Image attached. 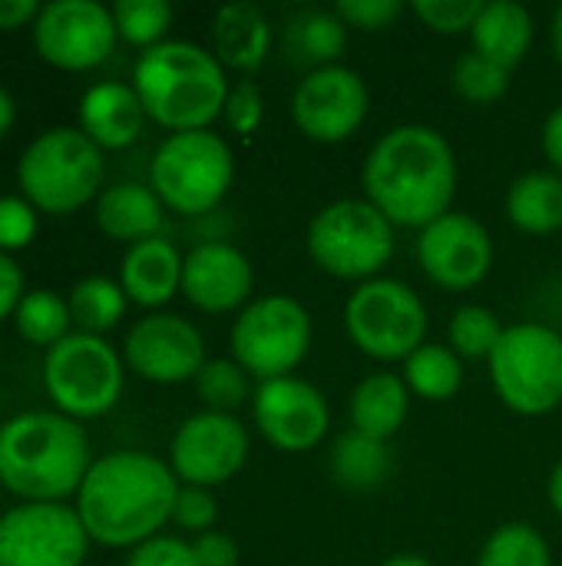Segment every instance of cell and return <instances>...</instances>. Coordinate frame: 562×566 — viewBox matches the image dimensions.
<instances>
[{
	"instance_id": "32",
	"label": "cell",
	"mask_w": 562,
	"mask_h": 566,
	"mask_svg": "<svg viewBox=\"0 0 562 566\" xmlns=\"http://www.w3.org/2000/svg\"><path fill=\"white\" fill-rule=\"evenodd\" d=\"M477 566H553V554L540 531L517 521V524L497 527L487 537Z\"/></svg>"
},
{
	"instance_id": "37",
	"label": "cell",
	"mask_w": 562,
	"mask_h": 566,
	"mask_svg": "<svg viewBox=\"0 0 562 566\" xmlns=\"http://www.w3.org/2000/svg\"><path fill=\"white\" fill-rule=\"evenodd\" d=\"M484 3L480 0H414V13L424 27L441 36L470 33Z\"/></svg>"
},
{
	"instance_id": "44",
	"label": "cell",
	"mask_w": 562,
	"mask_h": 566,
	"mask_svg": "<svg viewBox=\"0 0 562 566\" xmlns=\"http://www.w3.org/2000/svg\"><path fill=\"white\" fill-rule=\"evenodd\" d=\"M23 295L26 292H23V272H20V265L10 255L0 252V322L13 318V312L23 302Z\"/></svg>"
},
{
	"instance_id": "30",
	"label": "cell",
	"mask_w": 562,
	"mask_h": 566,
	"mask_svg": "<svg viewBox=\"0 0 562 566\" xmlns=\"http://www.w3.org/2000/svg\"><path fill=\"white\" fill-rule=\"evenodd\" d=\"M70 315H73V325L83 332V335H99L116 328L119 318L126 315V292L119 282L106 279V275H86L79 279L73 289H70Z\"/></svg>"
},
{
	"instance_id": "19",
	"label": "cell",
	"mask_w": 562,
	"mask_h": 566,
	"mask_svg": "<svg viewBox=\"0 0 562 566\" xmlns=\"http://www.w3.org/2000/svg\"><path fill=\"white\" fill-rule=\"evenodd\" d=\"M255 289L252 262L232 242H199L182 262V295L209 315L245 308Z\"/></svg>"
},
{
	"instance_id": "25",
	"label": "cell",
	"mask_w": 562,
	"mask_h": 566,
	"mask_svg": "<svg viewBox=\"0 0 562 566\" xmlns=\"http://www.w3.org/2000/svg\"><path fill=\"white\" fill-rule=\"evenodd\" d=\"M470 40L477 53L513 70L533 43V13L517 0H490L484 3Z\"/></svg>"
},
{
	"instance_id": "7",
	"label": "cell",
	"mask_w": 562,
	"mask_h": 566,
	"mask_svg": "<svg viewBox=\"0 0 562 566\" xmlns=\"http://www.w3.org/2000/svg\"><path fill=\"white\" fill-rule=\"evenodd\" d=\"M394 222L368 199H338L325 206L308 226L311 262L351 282H371L394 259Z\"/></svg>"
},
{
	"instance_id": "27",
	"label": "cell",
	"mask_w": 562,
	"mask_h": 566,
	"mask_svg": "<svg viewBox=\"0 0 562 566\" xmlns=\"http://www.w3.org/2000/svg\"><path fill=\"white\" fill-rule=\"evenodd\" d=\"M348 46V27L335 10H301L288 20L285 50L295 63L305 66H335Z\"/></svg>"
},
{
	"instance_id": "10",
	"label": "cell",
	"mask_w": 562,
	"mask_h": 566,
	"mask_svg": "<svg viewBox=\"0 0 562 566\" xmlns=\"http://www.w3.org/2000/svg\"><path fill=\"white\" fill-rule=\"evenodd\" d=\"M348 338L374 361H407L427 342V305L397 279L361 282L344 305Z\"/></svg>"
},
{
	"instance_id": "16",
	"label": "cell",
	"mask_w": 562,
	"mask_h": 566,
	"mask_svg": "<svg viewBox=\"0 0 562 566\" xmlns=\"http://www.w3.org/2000/svg\"><path fill=\"white\" fill-rule=\"evenodd\" d=\"M123 361L129 371H136L146 381L156 385H179L195 381L205 358V338L202 332L172 312H152L139 318L123 342Z\"/></svg>"
},
{
	"instance_id": "20",
	"label": "cell",
	"mask_w": 562,
	"mask_h": 566,
	"mask_svg": "<svg viewBox=\"0 0 562 566\" xmlns=\"http://www.w3.org/2000/svg\"><path fill=\"white\" fill-rule=\"evenodd\" d=\"M146 109L129 83H93L79 99V129L99 149H126L139 139Z\"/></svg>"
},
{
	"instance_id": "34",
	"label": "cell",
	"mask_w": 562,
	"mask_h": 566,
	"mask_svg": "<svg viewBox=\"0 0 562 566\" xmlns=\"http://www.w3.org/2000/svg\"><path fill=\"white\" fill-rule=\"evenodd\" d=\"M450 83L454 90L467 99V103H477V106H487V103H497L507 86H510V70L494 63L490 56L477 53V50H467L454 60L450 66Z\"/></svg>"
},
{
	"instance_id": "33",
	"label": "cell",
	"mask_w": 562,
	"mask_h": 566,
	"mask_svg": "<svg viewBox=\"0 0 562 566\" xmlns=\"http://www.w3.org/2000/svg\"><path fill=\"white\" fill-rule=\"evenodd\" d=\"M109 10L116 20V33L142 50L159 46L172 27V7L166 0H119Z\"/></svg>"
},
{
	"instance_id": "31",
	"label": "cell",
	"mask_w": 562,
	"mask_h": 566,
	"mask_svg": "<svg viewBox=\"0 0 562 566\" xmlns=\"http://www.w3.org/2000/svg\"><path fill=\"white\" fill-rule=\"evenodd\" d=\"M13 325H17V335L23 342L50 352L53 345H60L70 335V325H73L70 302L63 295L50 292V289L26 292L23 302L13 312Z\"/></svg>"
},
{
	"instance_id": "46",
	"label": "cell",
	"mask_w": 562,
	"mask_h": 566,
	"mask_svg": "<svg viewBox=\"0 0 562 566\" xmlns=\"http://www.w3.org/2000/svg\"><path fill=\"white\" fill-rule=\"evenodd\" d=\"M543 153H547L553 172L562 176V106H556L543 123Z\"/></svg>"
},
{
	"instance_id": "45",
	"label": "cell",
	"mask_w": 562,
	"mask_h": 566,
	"mask_svg": "<svg viewBox=\"0 0 562 566\" xmlns=\"http://www.w3.org/2000/svg\"><path fill=\"white\" fill-rule=\"evenodd\" d=\"M40 7L43 3H36V0H0V30L33 27Z\"/></svg>"
},
{
	"instance_id": "9",
	"label": "cell",
	"mask_w": 562,
	"mask_h": 566,
	"mask_svg": "<svg viewBox=\"0 0 562 566\" xmlns=\"http://www.w3.org/2000/svg\"><path fill=\"white\" fill-rule=\"evenodd\" d=\"M43 388L60 415L103 418L123 395V358L106 338L70 332L43 358Z\"/></svg>"
},
{
	"instance_id": "48",
	"label": "cell",
	"mask_w": 562,
	"mask_h": 566,
	"mask_svg": "<svg viewBox=\"0 0 562 566\" xmlns=\"http://www.w3.org/2000/svg\"><path fill=\"white\" fill-rule=\"evenodd\" d=\"M547 494H550L553 511L562 517V458H560V464L553 468V474H550V488H547Z\"/></svg>"
},
{
	"instance_id": "49",
	"label": "cell",
	"mask_w": 562,
	"mask_h": 566,
	"mask_svg": "<svg viewBox=\"0 0 562 566\" xmlns=\"http://www.w3.org/2000/svg\"><path fill=\"white\" fill-rule=\"evenodd\" d=\"M550 43H553V56L562 66V7H556L553 20H550Z\"/></svg>"
},
{
	"instance_id": "35",
	"label": "cell",
	"mask_w": 562,
	"mask_h": 566,
	"mask_svg": "<svg viewBox=\"0 0 562 566\" xmlns=\"http://www.w3.org/2000/svg\"><path fill=\"white\" fill-rule=\"evenodd\" d=\"M503 322L497 318V312L484 308V305H460L450 318V348L460 358H490L497 342L503 338Z\"/></svg>"
},
{
	"instance_id": "11",
	"label": "cell",
	"mask_w": 562,
	"mask_h": 566,
	"mask_svg": "<svg viewBox=\"0 0 562 566\" xmlns=\"http://www.w3.org/2000/svg\"><path fill=\"white\" fill-rule=\"evenodd\" d=\"M232 358L258 381L291 375L311 348V315L288 295L248 302L229 335Z\"/></svg>"
},
{
	"instance_id": "24",
	"label": "cell",
	"mask_w": 562,
	"mask_h": 566,
	"mask_svg": "<svg viewBox=\"0 0 562 566\" xmlns=\"http://www.w3.org/2000/svg\"><path fill=\"white\" fill-rule=\"evenodd\" d=\"M407 408L411 388L404 385V378L394 371H374L351 395V424L368 438L388 441L404 428Z\"/></svg>"
},
{
	"instance_id": "6",
	"label": "cell",
	"mask_w": 562,
	"mask_h": 566,
	"mask_svg": "<svg viewBox=\"0 0 562 566\" xmlns=\"http://www.w3.org/2000/svg\"><path fill=\"white\" fill-rule=\"evenodd\" d=\"M235 179V156L212 129L172 133L152 156L149 186L179 216L212 212Z\"/></svg>"
},
{
	"instance_id": "41",
	"label": "cell",
	"mask_w": 562,
	"mask_h": 566,
	"mask_svg": "<svg viewBox=\"0 0 562 566\" xmlns=\"http://www.w3.org/2000/svg\"><path fill=\"white\" fill-rule=\"evenodd\" d=\"M126 566H195L192 544L172 534H159L129 551Z\"/></svg>"
},
{
	"instance_id": "14",
	"label": "cell",
	"mask_w": 562,
	"mask_h": 566,
	"mask_svg": "<svg viewBox=\"0 0 562 566\" xmlns=\"http://www.w3.org/2000/svg\"><path fill=\"white\" fill-rule=\"evenodd\" d=\"M248 461V431L235 415L199 411L185 418L169 444V468L179 484L219 488Z\"/></svg>"
},
{
	"instance_id": "2",
	"label": "cell",
	"mask_w": 562,
	"mask_h": 566,
	"mask_svg": "<svg viewBox=\"0 0 562 566\" xmlns=\"http://www.w3.org/2000/svg\"><path fill=\"white\" fill-rule=\"evenodd\" d=\"M179 478L146 451H113L93 461L76 491V514L89 541L103 547H139L172 521Z\"/></svg>"
},
{
	"instance_id": "17",
	"label": "cell",
	"mask_w": 562,
	"mask_h": 566,
	"mask_svg": "<svg viewBox=\"0 0 562 566\" xmlns=\"http://www.w3.org/2000/svg\"><path fill=\"white\" fill-rule=\"evenodd\" d=\"M417 262L434 285L447 292H467L490 275L494 239L487 226H480L474 216L447 212L434 219L427 229H421Z\"/></svg>"
},
{
	"instance_id": "38",
	"label": "cell",
	"mask_w": 562,
	"mask_h": 566,
	"mask_svg": "<svg viewBox=\"0 0 562 566\" xmlns=\"http://www.w3.org/2000/svg\"><path fill=\"white\" fill-rule=\"evenodd\" d=\"M219 521V504H215V494L209 488H192V484H182L179 494H176V507H172V524L179 531H189V534H209Z\"/></svg>"
},
{
	"instance_id": "39",
	"label": "cell",
	"mask_w": 562,
	"mask_h": 566,
	"mask_svg": "<svg viewBox=\"0 0 562 566\" xmlns=\"http://www.w3.org/2000/svg\"><path fill=\"white\" fill-rule=\"evenodd\" d=\"M36 235V209L23 196H0V252H20Z\"/></svg>"
},
{
	"instance_id": "47",
	"label": "cell",
	"mask_w": 562,
	"mask_h": 566,
	"mask_svg": "<svg viewBox=\"0 0 562 566\" xmlns=\"http://www.w3.org/2000/svg\"><path fill=\"white\" fill-rule=\"evenodd\" d=\"M13 119H17V103H13V96L0 86V139L10 133Z\"/></svg>"
},
{
	"instance_id": "26",
	"label": "cell",
	"mask_w": 562,
	"mask_h": 566,
	"mask_svg": "<svg viewBox=\"0 0 562 566\" xmlns=\"http://www.w3.org/2000/svg\"><path fill=\"white\" fill-rule=\"evenodd\" d=\"M507 216L527 235H553L562 229V176L553 169L523 172L507 192Z\"/></svg>"
},
{
	"instance_id": "29",
	"label": "cell",
	"mask_w": 562,
	"mask_h": 566,
	"mask_svg": "<svg viewBox=\"0 0 562 566\" xmlns=\"http://www.w3.org/2000/svg\"><path fill=\"white\" fill-rule=\"evenodd\" d=\"M401 378L411 388V395H417L424 401H447L464 385V365H460V355L450 345L424 342L404 361V375Z\"/></svg>"
},
{
	"instance_id": "42",
	"label": "cell",
	"mask_w": 562,
	"mask_h": 566,
	"mask_svg": "<svg viewBox=\"0 0 562 566\" xmlns=\"http://www.w3.org/2000/svg\"><path fill=\"white\" fill-rule=\"evenodd\" d=\"M335 13L341 17L344 27L354 30H388L401 17L397 0H338Z\"/></svg>"
},
{
	"instance_id": "8",
	"label": "cell",
	"mask_w": 562,
	"mask_h": 566,
	"mask_svg": "<svg viewBox=\"0 0 562 566\" xmlns=\"http://www.w3.org/2000/svg\"><path fill=\"white\" fill-rule=\"evenodd\" d=\"M487 365L500 401L517 415L540 418L562 401V335L550 325H510Z\"/></svg>"
},
{
	"instance_id": "28",
	"label": "cell",
	"mask_w": 562,
	"mask_h": 566,
	"mask_svg": "<svg viewBox=\"0 0 562 566\" xmlns=\"http://www.w3.org/2000/svg\"><path fill=\"white\" fill-rule=\"evenodd\" d=\"M391 474V448L388 441L368 438L361 431H348L331 448V478L348 491H374Z\"/></svg>"
},
{
	"instance_id": "18",
	"label": "cell",
	"mask_w": 562,
	"mask_h": 566,
	"mask_svg": "<svg viewBox=\"0 0 562 566\" xmlns=\"http://www.w3.org/2000/svg\"><path fill=\"white\" fill-rule=\"evenodd\" d=\"M252 418L262 438L288 454H305L321 444L331 424L325 395L295 375L262 381L252 398Z\"/></svg>"
},
{
	"instance_id": "4",
	"label": "cell",
	"mask_w": 562,
	"mask_h": 566,
	"mask_svg": "<svg viewBox=\"0 0 562 566\" xmlns=\"http://www.w3.org/2000/svg\"><path fill=\"white\" fill-rule=\"evenodd\" d=\"M132 90L149 119L172 133H192L209 129L225 113L232 86L212 50L189 40H162L136 60Z\"/></svg>"
},
{
	"instance_id": "22",
	"label": "cell",
	"mask_w": 562,
	"mask_h": 566,
	"mask_svg": "<svg viewBox=\"0 0 562 566\" xmlns=\"http://www.w3.org/2000/svg\"><path fill=\"white\" fill-rule=\"evenodd\" d=\"M268 43L272 27L258 3H225L212 20V53L225 70L255 73L268 56Z\"/></svg>"
},
{
	"instance_id": "43",
	"label": "cell",
	"mask_w": 562,
	"mask_h": 566,
	"mask_svg": "<svg viewBox=\"0 0 562 566\" xmlns=\"http://www.w3.org/2000/svg\"><path fill=\"white\" fill-rule=\"evenodd\" d=\"M192 554H195V566H238L242 560L238 544L222 531L199 534L192 541Z\"/></svg>"
},
{
	"instance_id": "13",
	"label": "cell",
	"mask_w": 562,
	"mask_h": 566,
	"mask_svg": "<svg viewBox=\"0 0 562 566\" xmlns=\"http://www.w3.org/2000/svg\"><path fill=\"white\" fill-rule=\"evenodd\" d=\"M30 30H33L36 53L50 66L70 70V73L99 66L119 40L113 10L96 0L43 3Z\"/></svg>"
},
{
	"instance_id": "40",
	"label": "cell",
	"mask_w": 562,
	"mask_h": 566,
	"mask_svg": "<svg viewBox=\"0 0 562 566\" xmlns=\"http://www.w3.org/2000/svg\"><path fill=\"white\" fill-rule=\"evenodd\" d=\"M225 123L232 126V133H255L265 119V96L258 90V83L252 80H242L229 90V99H225Z\"/></svg>"
},
{
	"instance_id": "15",
	"label": "cell",
	"mask_w": 562,
	"mask_h": 566,
	"mask_svg": "<svg viewBox=\"0 0 562 566\" xmlns=\"http://www.w3.org/2000/svg\"><path fill=\"white\" fill-rule=\"evenodd\" d=\"M371 93L358 70L321 66L311 70L291 93V119L315 143H344L368 119Z\"/></svg>"
},
{
	"instance_id": "23",
	"label": "cell",
	"mask_w": 562,
	"mask_h": 566,
	"mask_svg": "<svg viewBox=\"0 0 562 566\" xmlns=\"http://www.w3.org/2000/svg\"><path fill=\"white\" fill-rule=\"evenodd\" d=\"M162 199L152 186L142 182H116L106 186L96 199V226L103 235L116 242H146L156 239L162 229Z\"/></svg>"
},
{
	"instance_id": "36",
	"label": "cell",
	"mask_w": 562,
	"mask_h": 566,
	"mask_svg": "<svg viewBox=\"0 0 562 566\" xmlns=\"http://www.w3.org/2000/svg\"><path fill=\"white\" fill-rule=\"evenodd\" d=\"M195 391L205 411L232 415L248 398V371L235 358H209L195 375Z\"/></svg>"
},
{
	"instance_id": "12",
	"label": "cell",
	"mask_w": 562,
	"mask_h": 566,
	"mask_svg": "<svg viewBox=\"0 0 562 566\" xmlns=\"http://www.w3.org/2000/svg\"><path fill=\"white\" fill-rule=\"evenodd\" d=\"M89 544L70 504H17L0 517V566H83Z\"/></svg>"
},
{
	"instance_id": "1",
	"label": "cell",
	"mask_w": 562,
	"mask_h": 566,
	"mask_svg": "<svg viewBox=\"0 0 562 566\" xmlns=\"http://www.w3.org/2000/svg\"><path fill=\"white\" fill-rule=\"evenodd\" d=\"M364 199L394 226L427 229L450 212L457 192V156L447 136L424 123L388 129L361 169Z\"/></svg>"
},
{
	"instance_id": "50",
	"label": "cell",
	"mask_w": 562,
	"mask_h": 566,
	"mask_svg": "<svg viewBox=\"0 0 562 566\" xmlns=\"http://www.w3.org/2000/svg\"><path fill=\"white\" fill-rule=\"evenodd\" d=\"M381 566H431V564H427V557H421V554H394V557H388Z\"/></svg>"
},
{
	"instance_id": "3",
	"label": "cell",
	"mask_w": 562,
	"mask_h": 566,
	"mask_svg": "<svg viewBox=\"0 0 562 566\" xmlns=\"http://www.w3.org/2000/svg\"><path fill=\"white\" fill-rule=\"evenodd\" d=\"M89 468L83 424L60 411H23L0 424V484L26 504H63Z\"/></svg>"
},
{
	"instance_id": "21",
	"label": "cell",
	"mask_w": 562,
	"mask_h": 566,
	"mask_svg": "<svg viewBox=\"0 0 562 566\" xmlns=\"http://www.w3.org/2000/svg\"><path fill=\"white\" fill-rule=\"evenodd\" d=\"M182 262L185 255L169 239H146L126 249L119 265V285L129 302L142 308H162L182 292Z\"/></svg>"
},
{
	"instance_id": "5",
	"label": "cell",
	"mask_w": 562,
	"mask_h": 566,
	"mask_svg": "<svg viewBox=\"0 0 562 566\" xmlns=\"http://www.w3.org/2000/svg\"><path fill=\"white\" fill-rule=\"evenodd\" d=\"M106 176L103 149L73 126H53L40 133L17 163V182L23 199L46 216H70L99 199Z\"/></svg>"
}]
</instances>
